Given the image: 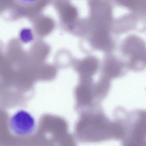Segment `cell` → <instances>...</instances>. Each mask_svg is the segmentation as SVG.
Returning <instances> with one entry per match:
<instances>
[{
    "label": "cell",
    "mask_w": 146,
    "mask_h": 146,
    "mask_svg": "<svg viewBox=\"0 0 146 146\" xmlns=\"http://www.w3.org/2000/svg\"><path fill=\"white\" fill-rule=\"evenodd\" d=\"M75 132L78 139L87 142L121 140L125 135L124 128L121 122H110L99 115L81 118L76 125Z\"/></svg>",
    "instance_id": "6da1fadb"
},
{
    "label": "cell",
    "mask_w": 146,
    "mask_h": 146,
    "mask_svg": "<svg viewBox=\"0 0 146 146\" xmlns=\"http://www.w3.org/2000/svg\"><path fill=\"white\" fill-rule=\"evenodd\" d=\"M137 113L133 118H128L121 146H146V111Z\"/></svg>",
    "instance_id": "7a4b0ae2"
},
{
    "label": "cell",
    "mask_w": 146,
    "mask_h": 146,
    "mask_svg": "<svg viewBox=\"0 0 146 146\" xmlns=\"http://www.w3.org/2000/svg\"><path fill=\"white\" fill-rule=\"evenodd\" d=\"M8 124L11 132L15 135L21 137L32 134L36 127L34 117L23 110H19L13 114L9 119Z\"/></svg>",
    "instance_id": "3957f363"
},
{
    "label": "cell",
    "mask_w": 146,
    "mask_h": 146,
    "mask_svg": "<svg viewBox=\"0 0 146 146\" xmlns=\"http://www.w3.org/2000/svg\"><path fill=\"white\" fill-rule=\"evenodd\" d=\"M98 66V61L92 57H88L83 60L79 67V71L84 76H92L96 71Z\"/></svg>",
    "instance_id": "277c9868"
},
{
    "label": "cell",
    "mask_w": 146,
    "mask_h": 146,
    "mask_svg": "<svg viewBox=\"0 0 146 146\" xmlns=\"http://www.w3.org/2000/svg\"><path fill=\"white\" fill-rule=\"evenodd\" d=\"M77 100L81 103L86 104L90 103L92 100V96L89 89L83 86L78 87L76 92Z\"/></svg>",
    "instance_id": "5b68a950"
},
{
    "label": "cell",
    "mask_w": 146,
    "mask_h": 146,
    "mask_svg": "<svg viewBox=\"0 0 146 146\" xmlns=\"http://www.w3.org/2000/svg\"><path fill=\"white\" fill-rule=\"evenodd\" d=\"M104 70L106 75L110 78L117 77L121 71L119 65L115 61L112 60H109L106 63Z\"/></svg>",
    "instance_id": "8992f818"
}]
</instances>
